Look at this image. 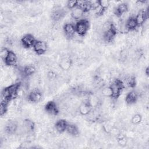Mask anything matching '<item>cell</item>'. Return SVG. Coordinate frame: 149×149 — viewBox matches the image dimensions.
Masks as SVG:
<instances>
[{"mask_svg":"<svg viewBox=\"0 0 149 149\" xmlns=\"http://www.w3.org/2000/svg\"><path fill=\"white\" fill-rule=\"evenodd\" d=\"M5 65L9 66H14L17 65V56L15 52L12 51H10L8 55L5 60L3 61Z\"/></svg>","mask_w":149,"mask_h":149,"instance_id":"9","label":"cell"},{"mask_svg":"<svg viewBox=\"0 0 149 149\" xmlns=\"http://www.w3.org/2000/svg\"><path fill=\"white\" fill-rule=\"evenodd\" d=\"M76 33L79 36H84L89 29V22L86 19H82L76 22L74 24Z\"/></svg>","mask_w":149,"mask_h":149,"instance_id":"2","label":"cell"},{"mask_svg":"<svg viewBox=\"0 0 149 149\" xmlns=\"http://www.w3.org/2000/svg\"><path fill=\"white\" fill-rule=\"evenodd\" d=\"M9 51H10V50L6 47H3L1 49V52H0V56H1V59L3 61H4L5 60V59L6 58L7 56L8 55V54L9 53Z\"/></svg>","mask_w":149,"mask_h":149,"instance_id":"22","label":"cell"},{"mask_svg":"<svg viewBox=\"0 0 149 149\" xmlns=\"http://www.w3.org/2000/svg\"><path fill=\"white\" fill-rule=\"evenodd\" d=\"M145 73L146 74L147 76L148 75V67L146 68V70H145Z\"/></svg>","mask_w":149,"mask_h":149,"instance_id":"26","label":"cell"},{"mask_svg":"<svg viewBox=\"0 0 149 149\" xmlns=\"http://www.w3.org/2000/svg\"><path fill=\"white\" fill-rule=\"evenodd\" d=\"M99 2H100V5L105 10L110 5V2L107 0H101V1H99Z\"/></svg>","mask_w":149,"mask_h":149,"instance_id":"25","label":"cell"},{"mask_svg":"<svg viewBox=\"0 0 149 149\" xmlns=\"http://www.w3.org/2000/svg\"><path fill=\"white\" fill-rule=\"evenodd\" d=\"M58 77V74L54 70H50L47 73V78L49 81H52L55 80Z\"/></svg>","mask_w":149,"mask_h":149,"instance_id":"21","label":"cell"},{"mask_svg":"<svg viewBox=\"0 0 149 149\" xmlns=\"http://www.w3.org/2000/svg\"><path fill=\"white\" fill-rule=\"evenodd\" d=\"M91 107L87 101H83L78 107V111L80 115L87 116L92 110Z\"/></svg>","mask_w":149,"mask_h":149,"instance_id":"11","label":"cell"},{"mask_svg":"<svg viewBox=\"0 0 149 149\" xmlns=\"http://www.w3.org/2000/svg\"><path fill=\"white\" fill-rule=\"evenodd\" d=\"M139 97V94L135 91H131L129 92L125 97V101L129 105L135 104Z\"/></svg>","mask_w":149,"mask_h":149,"instance_id":"12","label":"cell"},{"mask_svg":"<svg viewBox=\"0 0 149 149\" xmlns=\"http://www.w3.org/2000/svg\"><path fill=\"white\" fill-rule=\"evenodd\" d=\"M128 10V5L126 3H121L118 5L113 10V13L118 17H121L124 14L126 13Z\"/></svg>","mask_w":149,"mask_h":149,"instance_id":"8","label":"cell"},{"mask_svg":"<svg viewBox=\"0 0 149 149\" xmlns=\"http://www.w3.org/2000/svg\"><path fill=\"white\" fill-rule=\"evenodd\" d=\"M66 132L69 135H71L73 136H77L79 134V130L77 126L73 123H68Z\"/></svg>","mask_w":149,"mask_h":149,"instance_id":"18","label":"cell"},{"mask_svg":"<svg viewBox=\"0 0 149 149\" xmlns=\"http://www.w3.org/2000/svg\"><path fill=\"white\" fill-rule=\"evenodd\" d=\"M63 32L66 37L72 38L76 34L75 26L71 23H66L63 26Z\"/></svg>","mask_w":149,"mask_h":149,"instance_id":"10","label":"cell"},{"mask_svg":"<svg viewBox=\"0 0 149 149\" xmlns=\"http://www.w3.org/2000/svg\"><path fill=\"white\" fill-rule=\"evenodd\" d=\"M141 121H142V116L140 114H139V113L134 114L132 116V118L130 120L131 123L134 125L140 124L141 122Z\"/></svg>","mask_w":149,"mask_h":149,"instance_id":"20","label":"cell"},{"mask_svg":"<svg viewBox=\"0 0 149 149\" xmlns=\"http://www.w3.org/2000/svg\"><path fill=\"white\" fill-rule=\"evenodd\" d=\"M45 111L52 116L57 115L59 112V109L57 104L52 101H48L45 105Z\"/></svg>","mask_w":149,"mask_h":149,"instance_id":"6","label":"cell"},{"mask_svg":"<svg viewBox=\"0 0 149 149\" xmlns=\"http://www.w3.org/2000/svg\"><path fill=\"white\" fill-rule=\"evenodd\" d=\"M77 1H74V0L68 1L66 3L67 8L69 9L72 10L73 9H74L77 6Z\"/></svg>","mask_w":149,"mask_h":149,"instance_id":"24","label":"cell"},{"mask_svg":"<svg viewBox=\"0 0 149 149\" xmlns=\"http://www.w3.org/2000/svg\"><path fill=\"white\" fill-rule=\"evenodd\" d=\"M73 64V61L69 56H65L62 58L59 62V68L65 71L69 70Z\"/></svg>","mask_w":149,"mask_h":149,"instance_id":"7","label":"cell"},{"mask_svg":"<svg viewBox=\"0 0 149 149\" xmlns=\"http://www.w3.org/2000/svg\"><path fill=\"white\" fill-rule=\"evenodd\" d=\"M68 122L65 119H59L55 124V129L59 133H62L66 132Z\"/></svg>","mask_w":149,"mask_h":149,"instance_id":"14","label":"cell"},{"mask_svg":"<svg viewBox=\"0 0 149 149\" xmlns=\"http://www.w3.org/2000/svg\"><path fill=\"white\" fill-rule=\"evenodd\" d=\"M109 86L111 87L112 91V98L115 99L118 98L120 96L121 93L122 92V90L125 88L123 81L119 79H115L112 81Z\"/></svg>","mask_w":149,"mask_h":149,"instance_id":"1","label":"cell"},{"mask_svg":"<svg viewBox=\"0 0 149 149\" xmlns=\"http://www.w3.org/2000/svg\"><path fill=\"white\" fill-rule=\"evenodd\" d=\"M125 27L127 31H134L138 27L134 17L130 16L125 22Z\"/></svg>","mask_w":149,"mask_h":149,"instance_id":"15","label":"cell"},{"mask_svg":"<svg viewBox=\"0 0 149 149\" xmlns=\"http://www.w3.org/2000/svg\"><path fill=\"white\" fill-rule=\"evenodd\" d=\"M101 94L103 96L108 98H112V91L111 87L109 86H104L101 88Z\"/></svg>","mask_w":149,"mask_h":149,"instance_id":"19","label":"cell"},{"mask_svg":"<svg viewBox=\"0 0 149 149\" xmlns=\"http://www.w3.org/2000/svg\"><path fill=\"white\" fill-rule=\"evenodd\" d=\"M36 40L33 34L29 33L23 36L21 38V44L23 47L28 49L33 47Z\"/></svg>","mask_w":149,"mask_h":149,"instance_id":"4","label":"cell"},{"mask_svg":"<svg viewBox=\"0 0 149 149\" xmlns=\"http://www.w3.org/2000/svg\"><path fill=\"white\" fill-rule=\"evenodd\" d=\"M8 109V104H0V115L1 116H3Z\"/></svg>","mask_w":149,"mask_h":149,"instance_id":"23","label":"cell"},{"mask_svg":"<svg viewBox=\"0 0 149 149\" xmlns=\"http://www.w3.org/2000/svg\"><path fill=\"white\" fill-rule=\"evenodd\" d=\"M42 93L37 88L33 89L27 95V99L30 102L33 103L39 102L42 99Z\"/></svg>","mask_w":149,"mask_h":149,"instance_id":"5","label":"cell"},{"mask_svg":"<svg viewBox=\"0 0 149 149\" xmlns=\"http://www.w3.org/2000/svg\"><path fill=\"white\" fill-rule=\"evenodd\" d=\"M34 51L38 55L44 54L48 49L47 42L42 40H36L33 47Z\"/></svg>","mask_w":149,"mask_h":149,"instance_id":"3","label":"cell"},{"mask_svg":"<svg viewBox=\"0 0 149 149\" xmlns=\"http://www.w3.org/2000/svg\"><path fill=\"white\" fill-rule=\"evenodd\" d=\"M84 12L79 7L76 6L72 10L71 16L74 20H77L78 21L82 19L81 18L84 16Z\"/></svg>","mask_w":149,"mask_h":149,"instance_id":"16","label":"cell"},{"mask_svg":"<svg viewBox=\"0 0 149 149\" xmlns=\"http://www.w3.org/2000/svg\"><path fill=\"white\" fill-rule=\"evenodd\" d=\"M36 72V67L33 65H26L22 70V73L23 74L24 77H27L33 76V74H34Z\"/></svg>","mask_w":149,"mask_h":149,"instance_id":"17","label":"cell"},{"mask_svg":"<svg viewBox=\"0 0 149 149\" xmlns=\"http://www.w3.org/2000/svg\"><path fill=\"white\" fill-rule=\"evenodd\" d=\"M18 127V124L15 121H9L5 127V132L10 135L15 134Z\"/></svg>","mask_w":149,"mask_h":149,"instance_id":"13","label":"cell"}]
</instances>
